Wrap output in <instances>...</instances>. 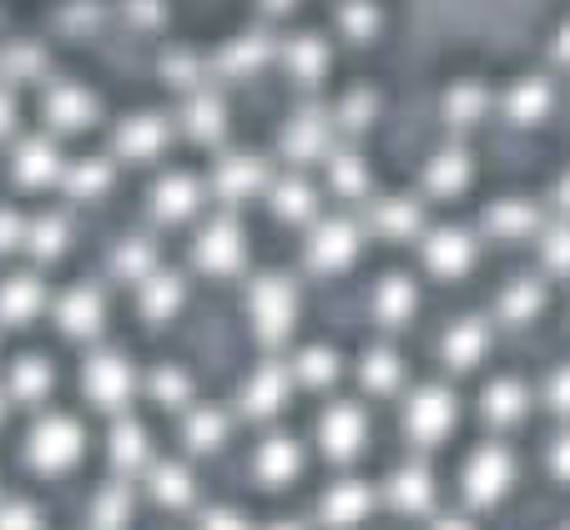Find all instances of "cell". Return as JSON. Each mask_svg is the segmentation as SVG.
<instances>
[{
  "mask_svg": "<svg viewBox=\"0 0 570 530\" xmlns=\"http://www.w3.org/2000/svg\"><path fill=\"white\" fill-rule=\"evenodd\" d=\"M81 450H87V434H81V424L71 414H46L31 430V440H26V460L41 475H66L81 460Z\"/></svg>",
  "mask_w": 570,
  "mask_h": 530,
  "instance_id": "cell-1",
  "label": "cell"
},
{
  "mask_svg": "<svg viewBox=\"0 0 570 530\" xmlns=\"http://www.w3.org/2000/svg\"><path fill=\"white\" fill-rule=\"evenodd\" d=\"M248 314H253V334L263 344H283L293 334V318H298V288L288 278H278V273H268V278L253 283Z\"/></svg>",
  "mask_w": 570,
  "mask_h": 530,
  "instance_id": "cell-2",
  "label": "cell"
},
{
  "mask_svg": "<svg viewBox=\"0 0 570 530\" xmlns=\"http://www.w3.org/2000/svg\"><path fill=\"white\" fill-rule=\"evenodd\" d=\"M81 390H87V400L97 410L121 414L131 404V394H137V374H131V364L121 354H91L87 374H81Z\"/></svg>",
  "mask_w": 570,
  "mask_h": 530,
  "instance_id": "cell-3",
  "label": "cell"
},
{
  "mask_svg": "<svg viewBox=\"0 0 570 530\" xmlns=\"http://www.w3.org/2000/svg\"><path fill=\"white\" fill-rule=\"evenodd\" d=\"M510 480H515V460H510V450H500V444H484V450H474L470 460H464V500L470 506H495L500 495L510 490Z\"/></svg>",
  "mask_w": 570,
  "mask_h": 530,
  "instance_id": "cell-4",
  "label": "cell"
},
{
  "mask_svg": "<svg viewBox=\"0 0 570 530\" xmlns=\"http://www.w3.org/2000/svg\"><path fill=\"white\" fill-rule=\"evenodd\" d=\"M404 430H410V440L420 444V450L440 444L444 434L454 430V394L440 390V384H424V390H414L410 394V410H404Z\"/></svg>",
  "mask_w": 570,
  "mask_h": 530,
  "instance_id": "cell-5",
  "label": "cell"
},
{
  "mask_svg": "<svg viewBox=\"0 0 570 530\" xmlns=\"http://www.w3.org/2000/svg\"><path fill=\"white\" fill-rule=\"evenodd\" d=\"M248 263V238H243V227L233 217H217L197 233V268L213 273V278H233L237 268Z\"/></svg>",
  "mask_w": 570,
  "mask_h": 530,
  "instance_id": "cell-6",
  "label": "cell"
},
{
  "mask_svg": "<svg viewBox=\"0 0 570 530\" xmlns=\"http://www.w3.org/2000/svg\"><path fill=\"white\" fill-rule=\"evenodd\" d=\"M364 440H368V414L358 410V404H328L318 420V444L328 460H338V465H348V460H358L364 454Z\"/></svg>",
  "mask_w": 570,
  "mask_h": 530,
  "instance_id": "cell-7",
  "label": "cell"
},
{
  "mask_svg": "<svg viewBox=\"0 0 570 530\" xmlns=\"http://www.w3.org/2000/svg\"><path fill=\"white\" fill-rule=\"evenodd\" d=\"M358 258V227L344 223V217H334V223H318L308 238V263L323 273H338L348 268V263Z\"/></svg>",
  "mask_w": 570,
  "mask_h": 530,
  "instance_id": "cell-8",
  "label": "cell"
},
{
  "mask_svg": "<svg viewBox=\"0 0 570 530\" xmlns=\"http://www.w3.org/2000/svg\"><path fill=\"white\" fill-rule=\"evenodd\" d=\"M424 263L440 278H460V273L474 268V238L464 227H434L430 238H424Z\"/></svg>",
  "mask_w": 570,
  "mask_h": 530,
  "instance_id": "cell-9",
  "label": "cell"
},
{
  "mask_svg": "<svg viewBox=\"0 0 570 530\" xmlns=\"http://www.w3.org/2000/svg\"><path fill=\"white\" fill-rule=\"evenodd\" d=\"M253 475L263 480V485H293V480L303 475V444L288 440V434H273V440L258 444V454H253Z\"/></svg>",
  "mask_w": 570,
  "mask_h": 530,
  "instance_id": "cell-10",
  "label": "cell"
},
{
  "mask_svg": "<svg viewBox=\"0 0 570 530\" xmlns=\"http://www.w3.org/2000/svg\"><path fill=\"white\" fill-rule=\"evenodd\" d=\"M288 390H293V369L263 364L258 374L248 379V390H243V410H248L253 420H273V414L288 404Z\"/></svg>",
  "mask_w": 570,
  "mask_h": 530,
  "instance_id": "cell-11",
  "label": "cell"
},
{
  "mask_svg": "<svg viewBox=\"0 0 570 530\" xmlns=\"http://www.w3.org/2000/svg\"><path fill=\"white\" fill-rule=\"evenodd\" d=\"M101 318H107V303H101L97 288H71L61 303H56V324H61L66 338L101 334Z\"/></svg>",
  "mask_w": 570,
  "mask_h": 530,
  "instance_id": "cell-12",
  "label": "cell"
},
{
  "mask_svg": "<svg viewBox=\"0 0 570 530\" xmlns=\"http://www.w3.org/2000/svg\"><path fill=\"white\" fill-rule=\"evenodd\" d=\"M374 510V495H368V485H358V480H338L328 495H323L318 516L328 530H354L358 520Z\"/></svg>",
  "mask_w": 570,
  "mask_h": 530,
  "instance_id": "cell-13",
  "label": "cell"
},
{
  "mask_svg": "<svg viewBox=\"0 0 570 530\" xmlns=\"http://www.w3.org/2000/svg\"><path fill=\"white\" fill-rule=\"evenodd\" d=\"M183 298H187V283H183V273H147V278L137 283V303H141V314L151 318V324H167V318L183 308Z\"/></svg>",
  "mask_w": 570,
  "mask_h": 530,
  "instance_id": "cell-14",
  "label": "cell"
},
{
  "mask_svg": "<svg viewBox=\"0 0 570 530\" xmlns=\"http://www.w3.org/2000/svg\"><path fill=\"white\" fill-rule=\"evenodd\" d=\"M46 308V288L36 273H16V278L0 283V324H31L36 314Z\"/></svg>",
  "mask_w": 570,
  "mask_h": 530,
  "instance_id": "cell-15",
  "label": "cell"
},
{
  "mask_svg": "<svg viewBox=\"0 0 570 530\" xmlns=\"http://www.w3.org/2000/svg\"><path fill=\"white\" fill-rule=\"evenodd\" d=\"M51 384H56L51 364H46V359H36V354L16 359L11 374H6V394H11V400H21V404H41L46 394H51Z\"/></svg>",
  "mask_w": 570,
  "mask_h": 530,
  "instance_id": "cell-16",
  "label": "cell"
},
{
  "mask_svg": "<svg viewBox=\"0 0 570 530\" xmlns=\"http://www.w3.org/2000/svg\"><path fill=\"white\" fill-rule=\"evenodd\" d=\"M414 303H420V293H414V283L410 278H384L374 288V318L384 328H404L410 324V314H414Z\"/></svg>",
  "mask_w": 570,
  "mask_h": 530,
  "instance_id": "cell-17",
  "label": "cell"
},
{
  "mask_svg": "<svg viewBox=\"0 0 570 530\" xmlns=\"http://www.w3.org/2000/svg\"><path fill=\"white\" fill-rule=\"evenodd\" d=\"M480 410H484V420L490 424H520L525 420V410H530V394H525L520 379H495V384L484 390Z\"/></svg>",
  "mask_w": 570,
  "mask_h": 530,
  "instance_id": "cell-18",
  "label": "cell"
},
{
  "mask_svg": "<svg viewBox=\"0 0 570 530\" xmlns=\"http://www.w3.org/2000/svg\"><path fill=\"white\" fill-rule=\"evenodd\" d=\"M490 349V334H484L480 318H460V324L444 334V364L450 369H474Z\"/></svg>",
  "mask_w": 570,
  "mask_h": 530,
  "instance_id": "cell-19",
  "label": "cell"
},
{
  "mask_svg": "<svg viewBox=\"0 0 570 530\" xmlns=\"http://www.w3.org/2000/svg\"><path fill=\"white\" fill-rule=\"evenodd\" d=\"M147 490L161 500V506H173V510H187L193 506V470L187 465H173V460H161V465H151L147 475Z\"/></svg>",
  "mask_w": 570,
  "mask_h": 530,
  "instance_id": "cell-20",
  "label": "cell"
},
{
  "mask_svg": "<svg viewBox=\"0 0 570 530\" xmlns=\"http://www.w3.org/2000/svg\"><path fill=\"white\" fill-rule=\"evenodd\" d=\"M389 500H394L399 510H410V516H424V510L434 506V475L420 465L399 470V475L389 480Z\"/></svg>",
  "mask_w": 570,
  "mask_h": 530,
  "instance_id": "cell-21",
  "label": "cell"
},
{
  "mask_svg": "<svg viewBox=\"0 0 570 530\" xmlns=\"http://www.w3.org/2000/svg\"><path fill=\"white\" fill-rule=\"evenodd\" d=\"M151 207H157V217H167V223H187V217L197 213V183L193 177H167V183L151 193Z\"/></svg>",
  "mask_w": 570,
  "mask_h": 530,
  "instance_id": "cell-22",
  "label": "cell"
},
{
  "mask_svg": "<svg viewBox=\"0 0 570 530\" xmlns=\"http://www.w3.org/2000/svg\"><path fill=\"white\" fill-rule=\"evenodd\" d=\"M111 460H117V470H141L151 460V440L137 420H117V430H111Z\"/></svg>",
  "mask_w": 570,
  "mask_h": 530,
  "instance_id": "cell-23",
  "label": "cell"
},
{
  "mask_svg": "<svg viewBox=\"0 0 570 530\" xmlns=\"http://www.w3.org/2000/svg\"><path fill=\"white\" fill-rule=\"evenodd\" d=\"M131 506H137V495L127 485L97 490V500H91V530H127Z\"/></svg>",
  "mask_w": 570,
  "mask_h": 530,
  "instance_id": "cell-24",
  "label": "cell"
},
{
  "mask_svg": "<svg viewBox=\"0 0 570 530\" xmlns=\"http://www.w3.org/2000/svg\"><path fill=\"white\" fill-rule=\"evenodd\" d=\"M183 440L193 454H213L227 440V414L223 410H193L183 424Z\"/></svg>",
  "mask_w": 570,
  "mask_h": 530,
  "instance_id": "cell-25",
  "label": "cell"
},
{
  "mask_svg": "<svg viewBox=\"0 0 570 530\" xmlns=\"http://www.w3.org/2000/svg\"><path fill=\"white\" fill-rule=\"evenodd\" d=\"M293 379H298V384H308V390L334 384V379H338V354H334V349H323V344L298 349V359H293Z\"/></svg>",
  "mask_w": 570,
  "mask_h": 530,
  "instance_id": "cell-26",
  "label": "cell"
},
{
  "mask_svg": "<svg viewBox=\"0 0 570 530\" xmlns=\"http://www.w3.org/2000/svg\"><path fill=\"white\" fill-rule=\"evenodd\" d=\"M111 268H117V278H127L131 288H137L147 273H157V248H151L147 238H127L117 248V258H111Z\"/></svg>",
  "mask_w": 570,
  "mask_h": 530,
  "instance_id": "cell-27",
  "label": "cell"
},
{
  "mask_svg": "<svg viewBox=\"0 0 570 530\" xmlns=\"http://www.w3.org/2000/svg\"><path fill=\"white\" fill-rule=\"evenodd\" d=\"M399 384H404V364H399V354H389V349L364 354V390L368 394H394Z\"/></svg>",
  "mask_w": 570,
  "mask_h": 530,
  "instance_id": "cell-28",
  "label": "cell"
},
{
  "mask_svg": "<svg viewBox=\"0 0 570 530\" xmlns=\"http://www.w3.org/2000/svg\"><path fill=\"white\" fill-rule=\"evenodd\" d=\"M540 303H546L540 283L520 278V283H510V293L500 298V318H505V324H530V318L540 314Z\"/></svg>",
  "mask_w": 570,
  "mask_h": 530,
  "instance_id": "cell-29",
  "label": "cell"
},
{
  "mask_svg": "<svg viewBox=\"0 0 570 530\" xmlns=\"http://www.w3.org/2000/svg\"><path fill=\"white\" fill-rule=\"evenodd\" d=\"M151 394H157L167 410H183V404L193 400V379H187L177 364H161L157 374H151Z\"/></svg>",
  "mask_w": 570,
  "mask_h": 530,
  "instance_id": "cell-30",
  "label": "cell"
},
{
  "mask_svg": "<svg viewBox=\"0 0 570 530\" xmlns=\"http://www.w3.org/2000/svg\"><path fill=\"white\" fill-rule=\"evenodd\" d=\"M26 248L36 253V258H61L66 253V223L61 217H41L36 227H26Z\"/></svg>",
  "mask_w": 570,
  "mask_h": 530,
  "instance_id": "cell-31",
  "label": "cell"
},
{
  "mask_svg": "<svg viewBox=\"0 0 570 530\" xmlns=\"http://www.w3.org/2000/svg\"><path fill=\"white\" fill-rule=\"evenodd\" d=\"M258 183H263V173H258V163H248V157H237V163H227L223 173H217V193H223L227 203L248 197Z\"/></svg>",
  "mask_w": 570,
  "mask_h": 530,
  "instance_id": "cell-32",
  "label": "cell"
},
{
  "mask_svg": "<svg viewBox=\"0 0 570 530\" xmlns=\"http://www.w3.org/2000/svg\"><path fill=\"white\" fill-rule=\"evenodd\" d=\"M490 233L495 238H525V233H535V213L525 203H500L490 213Z\"/></svg>",
  "mask_w": 570,
  "mask_h": 530,
  "instance_id": "cell-33",
  "label": "cell"
},
{
  "mask_svg": "<svg viewBox=\"0 0 570 530\" xmlns=\"http://www.w3.org/2000/svg\"><path fill=\"white\" fill-rule=\"evenodd\" d=\"M374 223H379V233H389V238H414L420 233V207H410V203H384L374 213Z\"/></svg>",
  "mask_w": 570,
  "mask_h": 530,
  "instance_id": "cell-34",
  "label": "cell"
},
{
  "mask_svg": "<svg viewBox=\"0 0 570 530\" xmlns=\"http://www.w3.org/2000/svg\"><path fill=\"white\" fill-rule=\"evenodd\" d=\"M273 207H278V217H288V223H303V217H313V193L303 183H283L278 193H273Z\"/></svg>",
  "mask_w": 570,
  "mask_h": 530,
  "instance_id": "cell-35",
  "label": "cell"
},
{
  "mask_svg": "<svg viewBox=\"0 0 570 530\" xmlns=\"http://www.w3.org/2000/svg\"><path fill=\"white\" fill-rule=\"evenodd\" d=\"M464 183H470V167H464V157H440V163L430 167V187H434V193H460Z\"/></svg>",
  "mask_w": 570,
  "mask_h": 530,
  "instance_id": "cell-36",
  "label": "cell"
},
{
  "mask_svg": "<svg viewBox=\"0 0 570 530\" xmlns=\"http://www.w3.org/2000/svg\"><path fill=\"white\" fill-rule=\"evenodd\" d=\"M540 258L550 273H570V227H550L540 238Z\"/></svg>",
  "mask_w": 570,
  "mask_h": 530,
  "instance_id": "cell-37",
  "label": "cell"
},
{
  "mask_svg": "<svg viewBox=\"0 0 570 530\" xmlns=\"http://www.w3.org/2000/svg\"><path fill=\"white\" fill-rule=\"evenodd\" d=\"M0 530H41V510L31 500H6L0 506Z\"/></svg>",
  "mask_w": 570,
  "mask_h": 530,
  "instance_id": "cell-38",
  "label": "cell"
},
{
  "mask_svg": "<svg viewBox=\"0 0 570 530\" xmlns=\"http://www.w3.org/2000/svg\"><path fill=\"white\" fill-rule=\"evenodd\" d=\"M16 173H21L26 183H46V177H56V157L46 147H26L21 163H16Z\"/></svg>",
  "mask_w": 570,
  "mask_h": 530,
  "instance_id": "cell-39",
  "label": "cell"
},
{
  "mask_svg": "<svg viewBox=\"0 0 570 530\" xmlns=\"http://www.w3.org/2000/svg\"><path fill=\"white\" fill-rule=\"evenodd\" d=\"M546 404L560 414V420H570V364H560L556 374H550V384H546Z\"/></svg>",
  "mask_w": 570,
  "mask_h": 530,
  "instance_id": "cell-40",
  "label": "cell"
},
{
  "mask_svg": "<svg viewBox=\"0 0 570 530\" xmlns=\"http://www.w3.org/2000/svg\"><path fill=\"white\" fill-rule=\"evenodd\" d=\"M107 183H111V173H107L101 163H81V173L71 177V193H76V197H91V193H101Z\"/></svg>",
  "mask_w": 570,
  "mask_h": 530,
  "instance_id": "cell-41",
  "label": "cell"
},
{
  "mask_svg": "<svg viewBox=\"0 0 570 530\" xmlns=\"http://www.w3.org/2000/svg\"><path fill=\"white\" fill-rule=\"evenodd\" d=\"M203 530H248V520L237 516V510H207Z\"/></svg>",
  "mask_w": 570,
  "mask_h": 530,
  "instance_id": "cell-42",
  "label": "cell"
},
{
  "mask_svg": "<svg viewBox=\"0 0 570 530\" xmlns=\"http://www.w3.org/2000/svg\"><path fill=\"white\" fill-rule=\"evenodd\" d=\"M550 470H556L560 480H570V430L560 434L556 444H550Z\"/></svg>",
  "mask_w": 570,
  "mask_h": 530,
  "instance_id": "cell-43",
  "label": "cell"
},
{
  "mask_svg": "<svg viewBox=\"0 0 570 530\" xmlns=\"http://www.w3.org/2000/svg\"><path fill=\"white\" fill-rule=\"evenodd\" d=\"M16 243H26V227L11 213H0V253H11Z\"/></svg>",
  "mask_w": 570,
  "mask_h": 530,
  "instance_id": "cell-44",
  "label": "cell"
},
{
  "mask_svg": "<svg viewBox=\"0 0 570 530\" xmlns=\"http://www.w3.org/2000/svg\"><path fill=\"white\" fill-rule=\"evenodd\" d=\"M334 187H344V193H358V187H364V177H358V163H334Z\"/></svg>",
  "mask_w": 570,
  "mask_h": 530,
  "instance_id": "cell-45",
  "label": "cell"
},
{
  "mask_svg": "<svg viewBox=\"0 0 570 530\" xmlns=\"http://www.w3.org/2000/svg\"><path fill=\"white\" fill-rule=\"evenodd\" d=\"M151 121H141V131H127V151H137V157H147L151 147H157V131H147Z\"/></svg>",
  "mask_w": 570,
  "mask_h": 530,
  "instance_id": "cell-46",
  "label": "cell"
},
{
  "mask_svg": "<svg viewBox=\"0 0 570 530\" xmlns=\"http://www.w3.org/2000/svg\"><path fill=\"white\" fill-rule=\"evenodd\" d=\"M434 530H474V526H470V520H460V516H450V520H440Z\"/></svg>",
  "mask_w": 570,
  "mask_h": 530,
  "instance_id": "cell-47",
  "label": "cell"
},
{
  "mask_svg": "<svg viewBox=\"0 0 570 530\" xmlns=\"http://www.w3.org/2000/svg\"><path fill=\"white\" fill-rule=\"evenodd\" d=\"M268 530H298V526H288V520H278V526H268Z\"/></svg>",
  "mask_w": 570,
  "mask_h": 530,
  "instance_id": "cell-48",
  "label": "cell"
},
{
  "mask_svg": "<svg viewBox=\"0 0 570 530\" xmlns=\"http://www.w3.org/2000/svg\"><path fill=\"white\" fill-rule=\"evenodd\" d=\"M0 414H6V394H0Z\"/></svg>",
  "mask_w": 570,
  "mask_h": 530,
  "instance_id": "cell-49",
  "label": "cell"
},
{
  "mask_svg": "<svg viewBox=\"0 0 570 530\" xmlns=\"http://www.w3.org/2000/svg\"><path fill=\"white\" fill-rule=\"evenodd\" d=\"M566 207H570V187H566Z\"/></svg>",
  "mask_w": 570,
  "mask_h": 530,
  "instance_id": "cell-50",
  "label": "cell"
}]
</instances>
